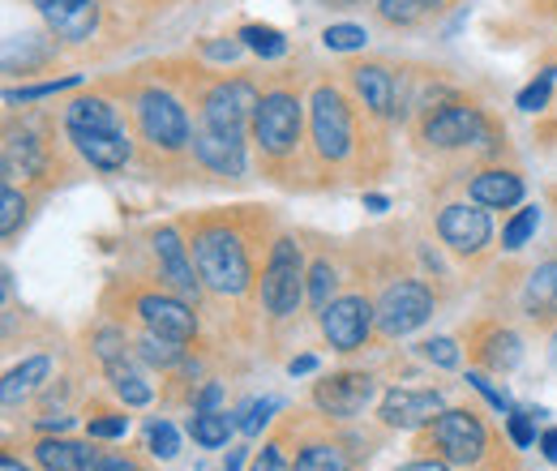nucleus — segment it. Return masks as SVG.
Returning <instances> with one entry per match:
<instances>
[{"label": "nucleus", "instance_id": "obj_1", "mask_svg": "<svg viewBox=\"0 0 557 471\" xmlns=\"http://www.w3.org/2000/svg\"><path fill=\"white\" fill-rule=\"evenodd\" d=\"M194 258H198V274L210 292L236 296L249 287V253H245L240 236H232L227 227H202L194 240Z\"/></svg>", "mask_w": 557, "mask_h": 471}, {"label": "nucleus", "instance_id": "obj_2", "mask_svg": "<svg viewBox=\"0 0 557 471\" xmlns=\"http://www.w3.org/2000/svg\"><path fill=\"white\" fill-rule=\"evenodd\" d=\"M424 450H437L446 463H476L485 455V424L472 411H442L429 424Z\"/></svg>", "mask_w": 557, "mask_h": 471}, {"label": "nucleus", "instance_id": "obj_3", "mask_svg": "<svg viewBox=\"0 0 557 471\" xmlns=\"http://www.w3.org/2000/svg\"><path fill=\"white\" fill-rule=\"evenodd\" d=\"M300 278H305V270H300L296 240H275L267 274H262V305H267V313H275V318H292L296 313V305L305 296Z\"/></svg>", "mask_w": 557, "mask_h": 471}, {"label": "nucleus", "instance_id": "obj_4", "mask_svg": "<svg viewBox=\"0 0 557 471\" xmlns=\"http://www.w3.org/2000/svg\"><path fill=\"white\" fill-rule=\"evenodd\" d=\"M253 134H258L267 154H292L300 141V99L287 90L267 95L253 112Z\"/></svg>", "mask_w": 557, "mask_h": 471}, {"label": "nucleus", "instance_id": "obj_5", "mask_svg": "<svg viewBox=\"0 0 557 471\" xmlns=\"http://www.w3.org/2000/svg\"><path fill=\"white\" fill-rule=\"evenodd\" d=\"M429 313H433L429 287L408 278V283L386 287V296H382V305H377V326H382V335H391V338L412 335L417 326L429 322Z\"/></svg>", "mask_w": 557, "mask_h": 471}, {"label": "nucleus", "instance_id": "obj_6", "mask_svg": "<svg viewBox=\"0 0 557 471\" xmlns=\"http://www.w3.org/2000/svg\"><path fill=\"white\" fill-rule=\"evenodd\" d=\"M138 121H141V134L150 137L154 146H163V150H181V146L194 137L189 134V116H185V108H181L172 95H163V90L141 95Z\"/></svg>", "mask_w": 557, "mask_h": 471}, {"label": "nucleus", "instance_id": "obj_7", "mask_svg": "<svg viewBox=\"0 0 557 471\" xmlns=\"http://www.w3.org/2000/svg\"><path fill=\"white\" fill-rule=\"evenodd\" d=\"M258 90L249 82H227L219 90L207 95V108H202V125L219 129V134H232V137H245V121L258 112Z\"/></svg>", "mask_w": 557, "mask_h": 471}, {"label": "nucleus", "instance_id": "obj_8", "mask_svg": "<svg viewBox=\"0 0 557 471\" xmlns=\"http://www.w3.org/2000/svg\"><path fill=\"white\" fill-rule=\"evenodd\" d=\"M313 141L326 159H344L351 146V116L331 86L313 90Z\"/></svg>", "mask_w": 557, "mask_h": 471}, {"label": "nucleus", "instance_id": "obj_9", "mask_svg": "<svg viewBox=\"0 0 557 471\" xmlns=\"http://www.w3.org/2000/svg\"><path fill=\"white\" fill-rule=\"evenodd\" d=\"M369 326H373V309L360 296H344L322 309V335L335 351H356L369 338Z\"/></svg>", "mask_w": 557, "mask_h": 471}, {"label": "nucleus", "instance_id": "obj_10", "mask_svg": "<svg viewBox=\"0 0 557 471\" xmlns=\"http://www.w3.org/2000/svg\"><path fill=\"white\" fill-rule=\"evenodd\" d=\"M369 399H373V377L369 373H335V377L318 382V391H313V404L335 420H351L356 411H364Z\"/></svg>", "mask_w": 557, "mask_h": 471}, {"label": "nucleus", "instance_id": "obj_11", "mask_svg": "<svg viewBox=\"0 0 557 471\" xmlns=\"http://www.w3.org/2000/svg\"><path fill=\"white\" fill-rule=\"evenodd\" d=\"M437 232H442V240H446L455 253H481V249L488 245V232H493V223H488L485 210L459 202V206H446V210H442V219H437Z\"/></svg>", "mask_w": 557, "mask_h": 471}, {"label": "nucleus", "instance_id": "obj_12", "mask_svg": "<svg viewBox=\"0 0 557 471\" xmlns=\"http://www.w3.org/2000/svg\"><path fill=\"white\" fill-rule=\"evenodd\" d=\"M485 137V116L476 108H442L424 121V141L455 150V146H472Z\"/></svg>", "mask_w": 557, "mask_h": 471}, {"label": "nucleus", "instance_id": "obj_13", "mask_svg": "<svg viewBox=\"0 0 557 471\" xmlns=\"http://www.w3.org/2000/svg\"><path fill=\"white\" fill-rule=\"evenodd\" d=\"M44 22L57 39L65 44H82L95 35V22H99V0H48L44 9Z\"/></svg>", "mask_w": 557, "mask_h": 471}, {"label": "nucleus", "instance_id": "obj_14", "mask_svg": "<svg viewBox=\"0 0 557 471\" xmlns=\"http://www.w3.org/2000/svg\"><path fill=\"white\" fill-rule=\"evenodd\" d=\"M138 313H141V322L163 338L189 343V338L198 335V322H194L189 305H181V300H172V296H141Z\"/></svg>", "mask_w": 557, "mask_h": 471}, {"label": "nucleus", "instance_id": "obj_15", "mask_svg": "<svg viewBox=\"0 0 557 471\" xmlns=\"http://www.w3.org/2000/svg\"><path fill=\"white\" fill-rule=\"evenodd\" d=\"M442 416V395L437 391H391L382 399V420L391 429H420Z\"/></svg>", "mask_w": 557, "mask_h": 471}, {"label": "nucleus", "instance_id": "obj_16", "mask_svg": "<svg viewBox=\"0 0 557 471\" xmlns=\"http://www.w3.org/2000/svg\"><path fill=\"white\" fill-rule=\"evenodd\" d=\"M194 154L207 163L210 172H219V176H240L245 172V137L219 134L210 125H202L194 134Z\"/></svg>", "mask_w": 557, "mask_h": 471}, {"label": "nucleus", "instance_id": "obj_17", "mask_svg": "<svg viewBox=\"0 0 557 471\" xmlns=\"http://www.w3.org/2000/svg\"><path fill=\"white\" fill-rule=\"evenodd\" d=\"M73 134V146H77V154L90 163V168H99V172H116V168H125V159H129V141L121 129H70Z\"/></svg>", "mask_w": 557, "mask_h": 471}, {"label": "nucleus", "instance_id": "obj_18", "mask_svg": "<svg viewBox=\"0 0 557 471\" xmlns=\"http://www.w3.org/2000/svg\"><path fill=\"white\" fill-rule=\"evenodd\" d=\"M154 258H159V267H163V278H168L181 296H198L202 274H194V267H189L176 227H159V232H154Z\"/></svg>", "mask_w": 557, "mask_h": 471}, {"label": "nucleus", "instance_id": "obj_19", "mask_svg": "<svg viewBox=\"0 0 557 471\" xmlns=\"http://www.w3.org/2000/svg\"><path fill=\"white\" fill-rule=\"evenodd\" d=\"M351 86H356V95L364 99V108H373L377 116L395 112V77H391L382 65L351 69Z\"/></svg>", "mask_w": 557, "mask_h": 471}, {"label": "nucleus", "instance_id": "obj_20", "mask_svg": "<svg viewBox=\"0 0 557 471\" xmlns=\"http://www.w3.org/2000/svg\"><path fill=\"white\" fill-rule=\"evenodd\" d=\"M35 459L39 468L48 471H86L95 463V450L86 442H65V437H44L35 446Z\"/></svg>", "mask_w": 557, "mask_h": 471}, {"label": "nucleus", "instance_id": "obj_21", "mask_svg": "<svg viewBox=\"0 0 557 471\" xmlns=\"http://www.w3.org/2000/svg\"><path fill=\"white\" fill-rule=\"evenodd\" d=\"M523 198V181L515 172H485L472 181V202L488 206V210H506Z\"/></svg>", "mask_w": 557, "mask_h": 471}, {"label": "nucleus", "instance_id": "obj_22", "mask_svg": "<svg viewBox=\"0 0 557 471\" xmlns=\"http://www.w3.org/2000/svg\"><path fill=\"white\" fill-rule=\"evenodd\" d=\"M44 172V150L30 134H9L4 141V176H39Z\"/></svg>", "mask_w": 557, "mask_h": 471}, {"label": "nucleus", "instance_id": "obj_23", "mask_svg": "<svg viewBox=\"0 0 557 471\" xmlns=\"http://www.w3.org/2000/svg\"><path fill=\"white\" fill-rule=\"evenodd\" d=\"M48 369H52V364H48L44 356H35V360H26V364L9 369V373H4V391H0V395H4V404L13 407L26 391H35V386L48 377Z\"/></svg>", "mask_w": 557, "mask_h": 471}, {"label": "nucleus", "instance_id": "obj_24", "mask_svg": "<svg viewBox=\"0 0 557 471\" xmlns=\"http://www.w3.org/2000/svg\"><path fill=\"white\" fill-rule=\"evenodd\" d=\"M70 129H121V125H116V112L103 99H73Z\"/></svg>", "mask_w": 557, "mask_h": 471}, {"label": "nucleus", "instance_id": "obj_25", "mask_svg": "<svg viewBox=\"0 0 557 471\" xmlns=\"http://www.w3.org/2000/svg\"><path fill=\"white\" fill-rule=\"evenodd\" d=\"M528 309L541 313V318L557 309V262H545L528 278Z\"/></svg>", "mask_w": 557, "mask_h": 471}, {"label": "nucleus", "instance_id": "obj_26", "mask_svg": "<svg viewBox=\"0 0 557 471\" xmlns=\"http://www.w3.org/2000/svg\"><path fill=\"white\" fill-rule=\"evenodd\" d=\"M189 433H194L198 446L219 450V446H227V437H232V420H227L223 411H198L194 424H189Z\"/></svg>", "mask_w": 557, "mask_h": 471}, {"label": "nucleus", "instance_id": "obj_27", "mask_svg": "<svg viewBox=\"0 0 557 471\" xmlns=\"http://www.w3.org/2000/svg\"><path fill=\"white\" fill-rule=\"evenodd\" d=\"M108 373H112V391H116V395H121V399H125L129 407H146V404H150V395H154V391L141 382V377L134 373V369H129V364L112 360V364H108Z\"/></svg>", "mask_w": 557, "mask_h": 471}, {"label": "nucleus", "instance_id": "obj_28", "mask_svg": "<svg viewBox=\"0 0 557 471\" xmlns=\"http://www.w3.org/2000/svg\"><path fill=\"white\" fill-rule=\"evenodd\" d=\"M296 471H351V463L344 450H335V446H326V442H313V446L300 450Z\"/></svg>", "mask_w": 557, "mask_h": 471}, {"label": "nucleus", "instance_id": "obj_29", "mask_svg": "<svg viewBox=\"0 0 557 471\" xmlns=\"http://www.w3.org/2000/svg\"><path fill=\"white\" fill-rule=\"evenodd\" d=\"M249 52H258V57H283L287 52V39L278 35L275 26H240V35H236Z\"/></svg>", "mask_w": 557, "mask_h": 471}, {"label": "nucleus", "instance_id": "obj_30", "mask_svg": "<svg viewBox=\"0 0 557 471\" xmlns=\"http://www.w3.org/2000/svg\"><path fill=\"white\" fill-rule=\"evenodd\" d=\"M519 338L510 335V331H497V335H488L485 343V364L488 369H497V373H506V369H515L519 364Z\"/></svg>", "mask_w": 557, "mask_h": 471}, {"label": "nucleus", "instance_id": "obj_31", "mask_svg": "<svg viewBox=\"0 0 557 471\" xmlns=\"http://www.w3.org/2000/svg\"><path fill=\"white\" fill-rule=\"evenodd\" d=\"M433 4H437V0H377V13H382L386 22H395V26H412V22H420Z\"/></svg>", "mask_w": 557, "mask_h": 471}, {"label": "nucleus", "instance_id": "obj_32", "mask_svg": "<svg viewBox=\"0 0 557 471\" xmlns=\"http://www.w3.org/2000/svg\"><path fill=\"white\" fill-rule=\"evenodd\" d=\"M364 26H351V22H339V26H326L322 30V44L331 48V52H356V48H364Z\"/></svg>", "mask_w": 557, "mask_h": 471}, {"label": "nucleus", "instance_id": "obj_33", "mask_svg": "<svg viewBox=\"0 0 557 471\" xmlns=\"http://www.w3.org/2000/svg\"><path fill=\"white\" fill-rule=\"evenodd\" d=\"M536 223H541V210H536V206L519 210V214L510 219V227L502 232V245H506V249H523V245H528V236L536 232Z\"/></svg>", "mask_w": 557, "mask_h": 471}, {"label": "nucleus", "instance_id": "obj_34", "mask_svg": "<svg viewBox=\"0 0 557 471\" xmlns=\"http://www.w3.org/2000/svg\"><path fill=\"white\" fill-rule=\"evenodd\" d=\"M141 356H146L150 364H176V360H181V343L150 331V335L141 338Z\"/></svg>", "mask_w": 557, "mask_h": 471}, {"label": "nucleus", "instance_id": "obj_35", "mask_svg": "<svg viewBox=\"0 0 557 471\" xmlns=\"http://www.w3.org/2000/svg\"><path fill=\"white\" fill-rule=\"evenodd\" d=\"M331 292H335V267L318 262V267L309 270V300H313V309H326Z\"/></svg>", "mask_w": 557, "mask_h": 471}, {"label": "nucleus", "instance_id": "obj_36", "mask_svg": "<svg viewBox=\"0 0 557 471\" xmlns=\"http://www.w3.org/2000/svg\"><path fill=\"white\" fill-rule=\"evenodd\" d=\"M549 95H554V69H545V73L519 95V108H523V112H541V108L549 103Z\"/></svg>", "mask_w": 557, "mask_h": 471}, {"label": "nucleus", "instance_id": "obj_37", "mask_svg": "<svg viewBox=\"0 0 557 471\" xmlns=\"http://www.w3.org/2000/svg\"><path fill=\"white\" fill-rule=\"evenodd\" d=\"M0 232L4 236H13L17 232V223H22V210H26V202H22V194L13 189V185H4V194H0Z\"/></svg>", "mask_w": 557, "mask_h": 471}, {"label": "nucleus", "instance_id": "obj_38", "mask_svg": "<svg viewBox=\"0 0 557 471\" xmlns=\"http://www.w3.org/2000/svg\"><path fill=\"white\" fill-rule=\"evenodd\" d=\"M146 446H150V455H154V459H172V455H176V446H181V437H176V429H172V424H154V429H150V437H146Z\"/></svg>", "mask_w": 557, "mask_h": 471}, {"label": "nucleus", "instance_id": "obj_39", "mask_svg": "<svg viewBox=\"0 0 557 471\" xmlns=\"http://www.w3.org/2000/svg\"><path fill=\"white\" fill-rule=\"evenodd\" d=\"M77 86V73L61 77V82H39V86H26V90H9V103H26V99H44V95H57V90H70Z\"/></svg>", "mask_w": 557, "mask_h": 471}, {"label": "nucleus", "instance_id": "obj_40", "mask_svg": "<svg viewBox=\"0 0 557 471\" xmlns=\"http://www.w3.org/2000/svg\"><path fill=\"white\" fill-rule=\"evenodd\" d=\"M424 356H429L433 364H442V369H455V364H459L455 338H433V343H424Z\"/></svg>", "mask_w": 557, "mask_h": 471}, {"label": "nucleus", "instance_id": "obj_41", "mask_svg": "<svg viewBox=\"0 0 557 471\" xmlns=\"http://www.w3.org/2000/svg\"><path fill=\"white\" fill-rule=\"evenodd\" d=\"M510 437H515V446H532V442H536L532 411H510Z\"/></svg>", "mask_w": 557, "mask_h": 471}, {"label": "nucleus", "instance_id": "obj_42", "mask_svg": "<svg viewBox=\"0 0 557 471\" xmlns=\"http://www.w3.org/2000/svg\"><path fill=\"white\" fill-rule=\"evenodd\" d=\"M125 429H129L125 416H99V420H90V437H125Z\"/></svg>", "mask_w": 557, "mask_h": 471}, {"label": "nucleus", "instance_id": "obj_43", "mask_svg": "<svg viewBox=\"0 0 557 471\" xmlns=\"http://www.w3.org/2000/svg\"><path fill=\"white\" fill-rule=\"evenodd\" d=\"M468 382H472V386H476V391H481V395H485L488 404L497 407V411H510V399H506V391H497V386H488V377L485 373H468Z\"/></svg>", "mask_w": 557, "mask_h": 471}, {"label": "nucleus", "instance_id": "obj_44", "mask_svg": "<svg viewBox=\"0 0 557 471\" xmlns=\"http://www.w3.org/2000/svg\"><path fill=\"white\" fill-rule=\"evenodd\" d=\"M271 411H275V399H267V404H253L249 411H245V420H240V429L245 433H258L267 420H271Z\"/></svg>", "mask_w": 557, "mask_h": 471}, {"label": "nucleus", "instance_id": "obj_45", "mask_svg": "<svg viewBox=\"0 0 557 471\" xmlns=\"http://www.w3.org/2000/svg\"><path fill=\"white\" fill-rule=\"evenodd\" d=\"M253 471H287L283 455H278V446H267V450L253 459Z\"/></svg>", "mask_w": 557, "mask_h": 471}, {"label": "nucleus", "instance_id": "obj_46", "mask_svg": "<svg viewBox=\"0 0 557 471\" xmlns=\"http://www.w3.org/2000/svg\"><path fill=\"white\" fill-rule=\"evenodd\" d=\"M86 471H141L138 463H129V459H95Z\"/></svg>", "mask_w": 557, "mask_h": 471}, {"label": "nucleus", "instance_id": "obj_47", "mask_svg": "<svg viewBox=\"0 0 557 471\" xmlns=\"http://www.w3.org/2000/svg\"><path fill=\"white\" fill-rule=\"evenodd\" d=\"M207 57H214V61H236L240 57V44H207Z\"/></svg>", "mask_w": 557, "mask_h": 471}, {"label": "nucleus", "instance_id": "obj_48", "mask_svg": "<svg viewBox=\"0 0 557 471\" xmlns=\"http://www.w3.org/2000/svg\"><path fill=\"white\" fill-rule=\"evenodd\" d=\"M219 399H223V391H219V386H207V391H202V399H198V411H214Z\"/></svg>", "mask_w": 557, "mask_h": 471}, {"label": "nucleus", "instance_id": "obj_49", "mask_svg": "<svg viewBox=\"0 0 557 471\" xmlns=\"http://www.w3.org/2000/svg\"><path fill=\"white\" fill-rule=\"evenodd\" d=\"M318 369V360L313 356H300V360H292V377H305V373H313Z\"/></svg>", "mask_w": 557, "mask_h": 471}, {"label": "nucleus", "instance_id": "obj_50", "mask_svg": "<svg viewBox=\"0 0 557 471\" xmlns=\"http://www.w3.org/2000/svg\"><path fill=\"white\" fill-rule=\"evenodd\" d=\"M541 450H545V459H549V463H557V429H549V433L541 437Z\"/></svg>", "mask_w": 557, "mask_h": 471}, {"label": "nucleus", "instance_id": "obj_51", "mask_svg": "<svg viewBox=\"0 0 557 471\" xmlns=\"http://www.w3.org/2000/svg\"><path fill=\"white\" fill-rule=\"evenodd\" d=\"M39 429H44V433H52V429H70V416H44Z\"/></svg>", "mask_w": 557, "mask_h": 471}, {"label": "nucleus", "instance_id": "obj_52", "mask_svg": "<svg viewBox=\"0 0 557 471\" xmlns=\"http://www.w3.org/2000/svg\"><path fill=\"white\" fill-rule=\"evenodd\" d=\"M399 471H450L446 463H433V459H424V463H408V468H399Z\"/></svg>", "mask_w": 557, "mask_h": 471}, {"label": "nucleus", "instance_id": "obj_53", "mask_svg": "<svg viewBox=\"0 0 557 471\" xmlns=\"http://www.w3.org/2000/svg\"><path fill=\"white\" fill-rule=\"evenodd\" d=\"M0 471H30V468H22L13 455H4V459H0Z\"/></svg>", "mask_w": 557, "mask_h": 471}, {"label": "nucleus", "instance_id": "obj_54", "mask_svg": "<svg viewBox=\"0 0 557 471\" xmlns=\"http://www.w3.org/2000/svg\"><path fill=\"white\" fill-rule=\"evenodd\" d=\"M364 206H369V210H386V198H377V194H373V198H364Z\"/></svg>", "mask_w": 557, "mask_h": 471}, {"label": "nucleus", "instance_id": "obj_55", "mask_svg": "<svg viewBox=\"0 0 557 471\" xmlns=\"http://www.w3.org/2000/svg\"><path fill=\"white\" fill-rule=\"evenodd\" d=\"M30 4H35V9H44V4H48V0H30Z\"/></svg>", "mask_w": 557, "mask_h": 471}]
</instances>
